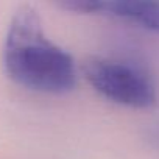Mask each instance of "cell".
I'll return each mask as SVG.
<instances>
[{
	"label": "cell",
	"mask_w": 159,
	"mask_h": 159,
	"mask_svg": "<svg viewBox=\"0 0 159 159\" xmlns=\"http://www.w3.org/2000/svg\"><path fill=\"white\" fill-rule=\"evenodd\" d=\"M148 139L153 143V147L159 148V122H156V123L151 125V128L148 131Z\"/></svg>",
	"instance_id": "4"
},
{
	"label": "cell",
	"mask_w": 159,
	"mask_h": 159,
	"mask_svg": "<svg viewBox=\"0 0 159 159\" xmlns=\"http://www.w3.org/2000/svg\"><path fill=\"white\" fill-rule=\"evenodd\" d=\"M59 7L69 11L112 17L133 24L143 30L159 33V2H150V0H111V2L83 0V2L59 3Z\"/></svg>",
	"instance_id": "3"
},
{
	"label": "cell",
	"mask_w": 159,
	"mask_h": 159,
	"mask_svg": "<svg viewBox=\"0 0 159 159\" xmlns=\"http://www.w3.org/2000/svg\"><path fill=\"white\" fill-rule=\"evenodd\" d=\"M84 72L94 91L116 105L148 109L157 102V89L151 76L133 62L94 58L86 64Z\"/></svg>",
	"instance_id": "2"
},
{
	"label": "cell",
	"mask_w": 159,
	"mask_h": 159,
	"mask_svg": "<svg viewBox=\"0 0 159 159\" xmlns=\"http://www.w3.org/2000/svg\"><path fill=\"white\" fill-rule=\"evenodd\" d=\"M3 64L14 83L34 92L62 95L76 86L73 58L45 36L41 17L30 5H22L13 16Z\"/></svg>",
	"instance_id": "1"
}]
</instances>
